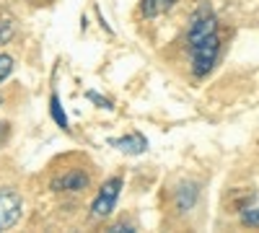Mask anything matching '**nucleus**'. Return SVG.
<instances>
[{"label": "nucleus", "instance_id": "nucleus-1", "mask_svg": "<svg viewBox=\"0 0 259 233\" xmlns=\"http://www.w3.org/2000/svg\"><path fill=\"white\" fill-rule=\"evenodd\" d=\"M218 50H221V41H218V34H210L205 39H197V41H189V52H192V68H194V75H207L218 60Z\"/></svg>", "mask_w": 259, "mask_h": 233}, {"label": "nucleus", "instance_id": "nucleus-4", "mask_svg": "<svg viewBox=\"0 0 259 233\" xmlns=\"http://www.w3.org/2000/svg\"><path fill=\"white\" fill-rule=\"evenodd\" d=\"M117 151L122 153H145V148H148V140L143 135H127V137H119V140H109Z\"/></svg>", "mask_w": 259, "mask_h": 233}, {"label": "nucleus", "instance_id": "nucleus-2", "mask_svg": "<svg viewBox=\"0 0 259 233\" xmlns=\"http://www.w3.org/2000/svg\"><path fill=\"white\" fill-rule=\"evenodd\" d=\"M21 210H24L21 197L11 189H0V230H8L11 225H16L21 218Z\"/></svg>", "mask_w": 259, "mask_h": 233}, {"label": "nucleus", "instance_id": "nucleus-5", "mask_svg": "<svg viewBox=\"0 0 259 233\" xmlns=\"http://www.w3.org/2000/svg\"><path fill=\"white\" fill-rule=\"evenodd\" d=\"M171 6H174V0H143V16H148V18H153V16H161V13H166Z\"/></svg>", "mask_w": 259, "mask_h": 233}, {"label": "nucleus", "instance_id": "nucleus-3", "mask_svg": "<svg viewBox=\"0 0 259 233\" xmlns=\"http://www.w3.org/2000/svg\"><path fill=\"white\" fill-rule=\"evenodd\" d=\"M119 189H122V179H109L101 187V192L94 200V215L96 218H106L114 210L117 197H119Z\"/></svg>", "mask_w": 259, "mask_h": 233}, {"label": "nucleus", "instance_id": "nucleus-6", "mask_svg": "<svg viewBox=\"0 0 259 233\" xmlns=\"http://www.w3.org/2000/svg\"><path fill=\"white\" fill-rule=\"evenodd\" d=\"M50 112H52V119L62 127V130H68V117H65V112H62V107H60V99H57V96L50 99Z\"/></svg>", "mask_w": 259, "mask_h": 233}, {"label": "nucleus", "instance_id": "nucleus-10", "mask_svg": "<svg viewBox=\"0 0 259 233\" xmlns=\"http://www.w3.org/2000/svg\"><path fill=\"white\" fill-rule=\"evenodd\" d=\"M13 34V26L8 24V21H0V44H6V41L11 39Z\"/></svg>", "mask_w": 259, "mask_h": 233}, {"label": "nucleus", "instance_id": "nucleus-9", "mask_svg": "<svg viewBox=\"0 0 259 233\" xmlns=\"http://www.w3.org/2000/svg\"><path fill=\"white\" fill-rule=\"evenodd\" d=\"M11 70H13V60L8 55H0V83L11 75Z\"/></svg>", "mask_w": 259, "mask_h": 233}, {"label": "nucleus", "instance_id": "nucleus-8", "mask_svg": "<svg viewBox=\"0 0 259 233\" xmlns=\"http://www.w3.org/2000/svg\"><path fill=\"white\" fill-rule=\"evenodd\" d=\"M241 220L246 223V225H259V200H254L244 213H241Z\"/></svg>", "mask_w": 259, "mask_h": 233}, {"label": "nucleus", "instance_id": "nucleus-7", "mask_svg": "<svg viewBox=\"0 0 259 233\" xmlns=\"http://www.w3.org/2000/svg\"><path fill=\"white\" fill-rule=\"evenodd\" d=\"M85 184H89L85 174H70V176H65L62 181H57V187H65V189H83Z\"/></svg>", "mask_w": 259, "mask_h": 233}]
</instances>
